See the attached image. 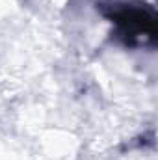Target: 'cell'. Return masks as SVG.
I'll return each instance as SVG.
<instances>
[{
  "label": "cell",
  "instance_id": "cell-1",
  "mask_svg": "<svg viewBox=\"0 0 158 160\" xmlns=\"http://www.w3.org/2000/svg\"><path fill=\"white\" fill-rule=\"evenodd\" d=\"M119 30L130 39H153L155 38V13L145 8H136L132 4H123L117 8L114 17Z\"/></svg>",
  "mask_w": 158,
  "mask_h": 160
}]
</instances>
